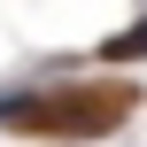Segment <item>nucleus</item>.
I'll list each match as a JSON object with an SVG mask.
<instances>
[{"label": "nucleus", "mask_w": 147, "mask_h": 147, "mask_svg": "<svg viewBox=\"0 0 147 147\" xmlns=\"http://www.w3.org/2000/svg\"><path fill=\"white\" fill-rule=\"evenodd\" d=\"M140 54H147V16L132 23V31H116V39L101 47V62H140Z\"/></svg>", "instance_id": "1"}, {"label": "nucleus", "mask_w": 147, "mask_h": 147, "mask_svg": "<svg viewBox=\"0 0 147 147\" xmlns=\"http://www.w3.org/2000/svg\"><path fill=\"white\" fill-rule=\"evenodd\" d=\"M23 109H31V101H0V124H8V116H23Z\"/></svg>", "instance_id": "2"}]
</instances>
